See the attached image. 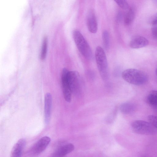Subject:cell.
Masks as SVG:
<instances>
[{
	"label": "cell",
	"instance_id": "3",
	"mask_svg": "<svg viewBox=\"0 0 157 157\" xmlns=\"http://www.w3.org/2000/svg\"><path fill=\"white\" fill-rule=\"evenodd\" d=\"M95 58L101 78L104 80H107L109 77L108 63L105 52L100 46H97L96 49Z\"/></svg>",
	"mask_w": 157,
	"mask_h": 157
},
{
	"label": "cell",
	"instance_id": "19",
	"mask_svg": "<svg viewBox=\"0 0 157 157\" xmlns=\"http://www.w3.org/2000/svg\"><path fill=\"white\" fill-rule=\"evenodd\" d=\"M147 118L149 122L157 129V116L149 115Z\"/></svg>",
	"mask_w": 157,
	"mask_h": 157
},
{
	"label": "cell",
	"instance_id": "11",
	"mask_svg": "<svg viewBox=\"0 0 157 157\" xmlns=\"http://www.w3.org/2000/svg\"><path fill=\"white\" fill-rule=\"evenodd\" d=\"M86 22L89 31L93 33H96L98 30V24L95 14L92 10L88 13Z\"/></svg>",
	"mask_w": 157,
	"mask_h": 157
},
{
	"label": "cell",
	"instance_id": "4",
	"mask_svg": "<svg viewBox=\"0 0 157 157\" xmlns=\"http://www.w3.org/2000/svg\"><path fill=\"white\" fill-rule=\"evenodd\" d=\"M133 131L138 134L152 135L157 133V129L149 122L142 120H136L131 124Z\"/></svg>",
	"mask_w": 157,
	"mask_h": 157
},
{
	"label": "cell",
	"instance_id": "2",
	"mask_svg": "<svg viewBox=\"0 0 157 157\" xmlns=\"http://www.w3.org/2000/svg\"><path fill=\"white\" fill-rule=\"evenodd\" d=\"M73 36L75 44L81 53L87 59H91L93 55L91 48L80 32L77 30H74Z\"/></svg>",
	"mask_w": 157,
	"mask_h": 157
},
{
	"label": "cell",
	"instance_id": "12",
	"mask_svg": "<svg viewBox=\"0 0 157 157\" xmlns=\"http://www.w3.org/2000/svg\"><path fill=\"white\" fill-rule=\"evenodd\" d=\"M74 145L71 143H66L62 145L56 150L55 155L57 157H63L74 149Z\"/></svg>",
	"mask_w": 157,
	"mask_h": 157
},
{
	"label": "cell",
	"instance_id": "8",
	"mask_svg": "<svg viewBox=\"0 0 157 157\" xmlns=\"http://www.w3.org/2000/svg\"><path fill=\"white\" fill-rule=\"evenodd\" d=\"M148 44L149 41L145 37L140 36H136L131 39L129 46L132 48L138 49L145 47Z\"/></svg>",
	"mask_w": 157,
	"mask_h": 157
},
{
	"label": "cell",
	"instance_id": "17",
	"mask_svg": "<svg viewBox=\"0 0 157 157\" xmlns=\"http://www.w3.org/2000/svg\"><path fill=\"white\" fill-rule=\"evenodd\" d=\"M102 38L104 46L106 50L109 49V37L108 32L104 31L102 34Z\"/></svg>",
	"mask_w": 157,
	"mask_h": 157
},
{
	"label": "cell",
	"instance_id": "9",
	"mask_svg": "<svg viewBox=\"0 0 157 157\" xmlns=\"http://www.w3.org/2000/svg\"><path fill=\"white\" fill-rule=\"evenodd\" d=\"M26 144L25 139L19 140L13 146L10 154V157H21Z\"/></svg>",
	"mask_w": 157,
	"mask_h": 157
},
{
	"label": "cell",
	"instance_id": "18",
	"mask_svg": "<svg viewBox=\"0 0 157 157\" xmlns=\"http://www.w3.org/2000/svg\"><path fill=\"white\" fill-rule=\"evenodd\" d=\"M118 5L123 9H128L129 8V4L127 1L124 0H115Z\"/></svg>",
	"mask_w": 157,
	"mask_h": 157
},
{
	"label": "cell",
	"instance_id": "14",
	"mask_svg": "<svg viewBox=\"0 0 157 157\" xmlns=\"http://www.w3.org/2000/svg\"><path fill=\"white\" fill-rule=\"evenodd\" d=\"M136 13L134 6L129 7L124 17V23L125 25H129L132 24L135 17Z\"/></svg>",
	"mask_w": 157,
	"mask_h": 157
},
{
	"label": "cell",
	"instance_id": "1",
	"mask_svg": "<svg viewBox=\"0 0 157 157\" xmlns=\"http://www.w3.org/2000/svg\"><path fill=\"white\" fill-rule=\"evenodd\" d=\"M122 78L128 82L135 85L145 84L148 80L147 75L139 70L130 68L124 71L122 73Z\"/></svg>",
	"mask_w": 157,
	"mask_h": 157
},
{
	"label": "cell",
	"instance_id": "22",
	"mask_svg": "<svg viewBox=\"0 0 157 157\" xmlns=\"http://www.w3.org/2000/svg\"><path fill=\"white\" fill-rule=\"evenodd\" d=\"M155 73H156V75L157 77V68L156 69V70H155Z\"/></svg>",
	"mask_w": 157,
	"mask_h": 157
},
{
	"label": "cell",
	"instance_id": "16",
	"mask_svg": "<svg viewBox=\"0 0 157 157\" xmlns=\"http://www.w3.org/2000/svg\"><path fill=\"white\" fill-rule=\"evenodd\" d=\"M47 38L45 37L43 39L40 53V58L41 60H44L45 58L47 51Z\"/></svg>",
	"mask_w": 157,
	"mask_h": 157
},
{
	"label": "cell",
	"instance_id": "20",
	"mask_svg": "<svg viewBox=\"0 0 157 157\" xmlns=\"http://www.w3.org/2000/svg\"><path fill=\"white\" fill-rule=\"evenodd\" d=\"M149 22L153 25H157V12L150 17Z\"/></svg>",
	"mask_w": 157,
	"mask_h": 157
},
{
	"label": "cell",
	"instance_id": "21",
	"mask_svg": "<svg viewBox=\"0 0 157 157\" xmlns=\"http://www.w3.org/2000/svg\"><path fill=\"white\" fill-rule=\"evenodd\" d=\"M151 33L153 37L157 39V25H153L151 29Z\"/></svg>",
	"mask_w": 157,
	"mask_h": 157
},
{
	"label": "cell",
	"instance_id": "5",
	"mask_svg": "<svg viewBox=\"0 0 157 157\" xmlns=\"http://www.w3.org/2000/svg\"><path fill=\"white\" fill-rule=\"evenodd\" d=\"M68 79L72 94L76 95H80L82 92V84L79 73L76 71H69Z\"/></svg>",
	"mask_w": 157,
	"mask_h": 157
},
{
	"label": "cell",
	"instance_id": "15",
	"mask_svg": "<svg viewBox=\"0 0 157 157\" xmlns=\"http://www.w3.org/2000/svg\"><path fill=\"white\" fill-rule=\"evenodd\" d=\"M136 107L135 104L131 102L123 103L120 106V110L121 113L124 114H129L134 112Z\"/></svg>",
	"mask_w": 157,
	"mask_h": 157
},
{
	"label": "cell",
	"instance_id": "7",
	"mask_svg": "<svg viewBox=\"0 0 157 157\" xmlns=\"http://www.w3.org/2000/svg\"><path fill=\"white\" fill-rule=\"evenodd\" d=\"M51 141L49 137L44 136L39 139L33 146L31 151L34 155H38L44 151Z\"/></svg>",
	"mask_w": 157,
	"mask_h": 157
},
{
	"label": "cell",
	"instance_id": "10",
	"mask_svg": "<svg viewBox=\"0 0 157 157\" xmlns=\"http://www.w3.org/2000/svg\"><path fill=\"white\" fill-rule=\"evenodd\" d=\"M44 101L45 121L46 124H48L50 119L52 103V97L50 93H48L46 94Z\"/></svg>",
	"mask_w": 157,
	"mask_h": 157
},
{
	"label": "cell",
	"instance_id": "6",
	"mask_svg": "<svg viewBox=\"0 0 157 157\" xmlns=\"http://www.w3.org/2000/svg\"><path fill=\"white\" fill-rule=\"evenodd\" d=\"M69 71L66 68H63L62 70L61 76L63 95L65 100L67 102H70L71 101L72 94L68 82Z\"/></svg>",
	"mask_w": 157,
	"mask_h": 157
},
{
	"label": "cell",
	"instance_id": "13",
	"mask_svg": "<svg viewBox=\"0 0 157 157\" xmlns=\"http://www.w3.org/2000/svg\"><path fill=\"white\" fill-rule=\"evenodd\" d=\"M146 102L150 105L157 110V90H152L148 94Z\"/></svg>",
	"mask_w": 157,
	"mask_h": 157
}]
</instances>
